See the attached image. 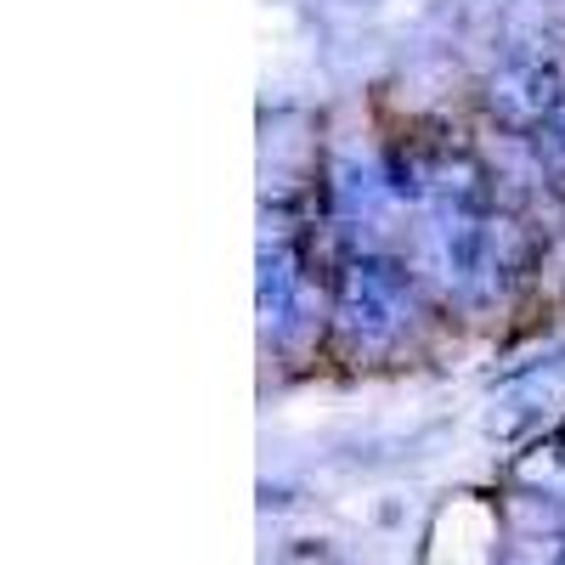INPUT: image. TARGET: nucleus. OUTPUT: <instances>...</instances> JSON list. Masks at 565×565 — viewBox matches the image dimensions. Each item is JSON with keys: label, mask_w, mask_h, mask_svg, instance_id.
Instances as JSON below:
<instances>
[{"label": "nucleus", "mask_w": 565, "mask_h": 565, "mask_svg": "<svg viewBox=\"0 0 565 565\" xmlns=\"http://www.w3.org/2000/svg\"><path fill=\"white\" fill-rule=\"evenodd\" d=\"M492 108L514 130H543L565 108V79H559V68L548 57H514L492 79Z\"/></svg>", "instance_id": "obj_1"}, {"label": "nucleus", "mask_w": 565, "mask_h": 565, "mask_svg": "<svg viewBox=\"0 0 565 565\" xmlns=\"http://www.w3.org/2000/svg\"><path fill=\"white\" fill-rule=\"evenodd\" d=\"M554 565H565V548H559V554H554Z\"/></svg>", "instance_id": "obj_2"}]
</instances>
